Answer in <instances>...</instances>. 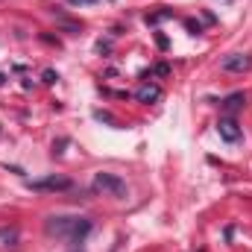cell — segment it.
Returning a JSON list of instances; mask_svg holds the SVG:
<instances>
[{"label":"cell","instance_id":"cell-7","mask_svg":"<svg viewBox=\"0 0 252 252\" xmlns=\"http://www.w3.org/2000/svg\"><path fill=\"white\" fill-rule=\"evenodd\" d=\"M244 103H247V94L244 91H235V94H229L226 100H223V109L232 115V112H238V109H244Z\"/></svg>","mask_w":252,"mask_h":252},{"label":"cell","instance_id":"cell-2","mask_svg":"<svg viewBox=\"0 0 252 252\" xmlns=\"http://www.w3.org/2000/svg\"><path fill=\"white\" fill-rule=\"evenodd\" d=\"M91 188L103 190V193H112V196H118V199L126 196V182L121 176H115V173H97L94 182H91Z\"/></svg>","mask_w":252,"mask_h":252},{"label":"cell","instance_id":"cell-5","mask_svg":"<svg viewBox=\"0 0 252 252\" xmlns=\"http://www.w3.org/2000/svg\"><path fill=\"white\" fill-rule=\"evenodd\" d=\"M217 132H220V138H223V141H229V144H235V141L241 138V126L235 124L232 118H223V121L217 124Z\"/></svg>","mask_w":252,"mask_h":252},{"label":"cell","instance_id":"cell-6","mask_svg":"<svg viewBox=\"0 0 252 252\" xmlns=\"http://www.w3.org/2000/svg\"><path fill=\"white\" fill-rule=\"evenodd\" d=\"M135 97H138L141 103H156V100L161 97V88H158V85H153V82H147V85H141V88L135 91Z\"/></svg>","mask_w":252,"mask_h":252},{"label":"cell","instance_id":"cell-4","mask_svg":"<svg viewBox=\"0 0 252 252\" xmlns=\"http://www.w3.org/2000/svg\"><path fill=\"white\" fill-rule=\"evenodd\" d=\"M32 190H67L70 188V179L64 176H47V179H38V182H30Z\"/></svg>","mask_w":252,"mask_h":252},{"label":"cell","instance_id":"cell-12","mask_svg":"<svg viewBox=\"0 0 252 252\" xmlns=\"http://www.w3.org/2000/svg\"><path fill=\"white\" fill-rule=\"evenodd\" d=\"M56 79H59V76H56L53 70H44V82H56Z\"/></svg>","mask_w":252,"mask_h":252},{"label":"cell","instance_id":"cell-8","mask_svg":"<svg viewBox=\"0 0 252 252\" xmlns=\"http://www.w3.org/2000/svg\"><path fill=\"white\" fill-rule=\"evenodd\" d=\"M173 12L167 9V6H161L158 12H153V15H147V24H158V21H164V18H170Z\"/></svg>","mask_w":252,"mask_h":252},{"label":"cell","instance_id":"cell-11","mask_svg":"<svg viewBox=\"0 0 252 252\" xmlns=\"http://www.w3.org/2000/svg\"><path fill=\"white\" fill-rule=\"evenodd\" d=\"M185 27H188L190 32H199V24H196V21H190V18L185 21Z\"/></svg>","mask_w":252,"mask_h":252},{"label":"cell","instance_id":"cell-14","mask_svg":"<svg viewBox=\"0 0 252 252\" xmlns=\"http://www.w3.org/2000/svg\"><path fill=\"white\" fill-rule=\"evenodd\" d=\"M156 73H161V76H167V73H170V67H167V64H158V67H156Z\"/></svg>","mask_w":252,"mask_h":252},{"label":"cell","instance_id":"cell-3","mask_svg":"<svg viewBox=\"0 0 252 252\" xmlns=\"http://www.w3.org/2000/svg\"><path fill=\"white\" fill-rule=\"evenodd\" d=\"M220 67H223L226 73H247L252 67V56L250 53H229V56L220 62Z\"/></svg>","mask_w":252,"mask_h":252},{"label":"cell","instance_id":"cell-15","mask_svg":"<svg viewBox=\"0 0 252 252\" xmlns=\"http://www.w3.org/2000/svg\"><path fill=\"white\" fill-rule=\"evenodd\" d=\"M3 79H6V76H3V73H0V85H3Z\"/></svg>","mask_w":252,"mask_h":252},{"label":"cell","instance_id":"cell-10","mask_svg":"<svg viewBox=\"0 0 252 252\" xmlns=\"http://www.w3.org/2000/svg\"><path fill=\"white\" fill-rule=\"evenodd\" d=\"M156 44H158V47H161V50H167V38H164V35H161V32H158V35H156Z\"/></svg>","mask_w":252,"mask_h":252},{"label":"cell","instance_id":"cell-9","mask_svg":"<svg viewBox=\"0 0 252 252\" xmlns=\"http://www.w3.org/2000/svg\"><path fill=\"white\" fill-rule=\"evenodd\" d=\"M0 241L9 247V244H15L18 241V229H0Z\"/></svg>","mask_w":252,"mask_h":252},{"label":"cell","instance_id":"cell-1","mask_svg":"<svg viewBox=\"0 0 252 252\" xmlns=\"http://www.w3.org/2000/svg\"><path fill=\"white\" fill-rule=\"evenodd\" d=\"M44 232L50 238H62L67 244H82L91 232V220H85V217H50L44 223Z\"/></svg>","mask_w":252,"mask_h":252},{"label":"cell","instance_id":"cell-13","mask_svg":"<svg viewBox=\"0 0 252 252\" xmlns=\"http://www.w3.org/2000/svg\"><path fill=\"white\" fill-rule=\"evenodd\" d=\"M67 3H76V6H94L97 0H67Z\"/></svg>","mask_w":252,"mask_h":252}]
</instances>
